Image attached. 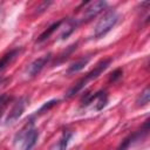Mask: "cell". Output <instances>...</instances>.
<instances>
[{"label": "cell", "mask_w": 150, "mask_h": 150, "mask_svg": "<svg viewBox=\"0 0 150 150\" xmlns=\"http://www.w3.org/2000/svg\"><path fill=\"white\" fill-rule=\"evenodd\" d=\"M111 59L110 57H107V59H102L101 61H98L97 62V64L94 67V69H91L89 73H87L82 79H80L67 93H66V97L67 98H70V97H73L75 94H77L80 90H82L86 86H87V83L88 82H90V81H93V80H95L96 77H98L109 66H110V63H111Z\"/></svg>", "instance_id": "6da1fadb"}, {"label": "cell", "mask_w": 150, "mask_h": 150, "mask_svg": "<svg viewBox=\"0 0 150 150\" xmlns=\"http://www.w3.org/2000/svg\"><path fill=\"white\" fill-rule=\"evenodd\" d=\"M120 18H121L120 14H118L116 11H114V9L107 12V13L97 21V23H96V26H95V28H94V36H95L96 39L103 38L107 33H109V32L116 26V23L118 22Z\"/></svg>", "instance_id": "7a4b0ae2"}, {"label": "cell", "mask_w": 150, "mask_h": 150, "mask_svg": "<svg viewBox=\"0 0 150 150\" xmlns=\"http://www.w3.org/2000/svg\"><path fill=\"white\" fill-rule=\"evenodd\" d=\"M94 104L95 110H102L107 103H108V94L105 90H100L97 93H88L87 95L83 96L81 100V107L86 108L90 104Z\"/></svg>", "instance_id": "3957f363"}, {"label": "cell", "mask_w": 150, "mask_h": 150, "mask_svg": "<svg viewBox=\"0 0 150 150\" xmlns=\"http://www.w3.org/2000/svg\"><path fill=\"white\" fill-rule=\"evenodd\" d=\"M88 6L84 7V11L81 15L80 19H75L77 25L87 22L91 19H94L95 16H97L101 12L104 11V8L107 7V2L105 1H94V2H88Z\"/></svg>", "instance_id": "277c9868"}, {"label": "cell", "mask_w": 150, "mask_h": 150, "mask_svg": "<svg viewBox=\"0 0 150 150\" xmlns=\"http://www.w3.org/2000/svg\"><path fill=\"white\" fill-rule=\"evenodd\" d=\"M39 138V131L32 127H29L26 131H21L19 134V139L21 141L20 150H32L36 144Z\"/></svg>", "instance_id": "5b68a950"}, {"label": "cell", "mask_w": 150, "mask_h": 150, "mask_svg": "<svg viewBox=\"0 0 150 150\" xmlns=\"http://www.w3.org/2000/svg\"><path fill=\"white\" fill-rule=\"evenodd\" d=\"M148 131H149V121H145L143 128H142L141 130L134 132L132 135L128 136L127 138H124V141H122V143H121V145L117 148V150H127L130 145H132L134 143L141 141V139L148 134Z\"/></svg>", "instance_id": "8992f818"}, {"label": "cell", "mask_w": 150, "mask_h": 150, "mask_svg": "<svg viewBox=\"0 0 150 150\" xmlns=\"http://www.w3.org/2000/svg\"><path fill=\"white\" fill-rule=\"evenodd\" d=\"M26 104H27V98L26 97H20L14 103V105L12 107V109L9 110V112H8L7 117H6V124H9V123L15 122L22 115V112L25 111Z\"/></svg>", "instance_id": "52a82bcc"}, {"label": "cell", "mask_w": 150, "mask_h": 150, "mask_svg": "<svg viewBox=\"0 0 150 150\" xmlns=\"http://www.w3.org/2000/svg\"><path fill=\"white\" fill-rule=\"evenodd\" d=\"M50 59H52V53H48V54H46V55H43V56H41V57L34 60V61L28 66V69H27L28 75L32 76V77L36 76V75L45 68V66L50 61Z\"/></svg>", "instance_id": "ba28073f"}, {"label": "cell", "mask_w": 150, "mask_h": 150, "mask_svg": "<svg viewBox=\"0 0 150 150\" xmlns=\"http://www.w3.org/2000/svg\"><path fill=\"white\" fill-rule=\"evenodd\" d=\"M90 57H91V56L86 55V56H82V57L77 59V60L74 61L73 63H70V66H69L68 69H67V74L70 75V74H74V73H77V71L82 70V69L88 64Z\"/></svg>", "instance_id": "9c48e42d"}, {"label": "cell", "mask_w": 150, "mask_h": 150, "mask_svg": "<svg viewBox=\"0 0 150 150\" xmlns=\"http://www.w3.org/2000/svg\"><path fill=\"white\" fill-rule=\"evenodd\" d=\"M21 49L20 48H15V49H12L11 52L6 53L1 59H0V71H2L7 66H9L20 54Z\"/></svg>", "instance_id": "30bf717a"}, {"label": "cell", "mask_w": 150, "mask_h": 150, "mask_svg": "<svg viewBox=\"0 0 150 150\" xmlns=\"http://www.w3.org/2000/svg\"><path fill=\"white\" fill-rule=\"evenodd\" d=\"M63 21L64 20H59V21H56V22H54V23H52L45 32H42L40 35H39V38H38V40H36V42L38 43H40V42H43L45 40H47L56 29H59L60 27H61V25L63 23Z\"/></svg>", "instance_id": "8fae6325"}, {"label": "cell", "mask_w": 150, "mask_h": 150, "mask_svg": "<svg viewBox=\"0 0 150 150\" xmlns=\"http://www.w3.org/2000/svg\"><path fill=\"white\" fill-rule=\"evenodd\" d=\"M76 47H77V42H75V43L70 45L69 47H67V48H66V50H63V52L57 56V61H55V63H54V64H59V63L63 62L64 60H67V59L69 57V55H70V54L76 49Z\"/></svg>", "instance_id": "7c38bea8"}, {"label": "cell", "mask_w": 150, "mask_h": 150, "mask_svg": "<svg viewBox=\"0 0 150 150\" xmlns=\"http://www.w3.org/2000/svg\"><path fill=\"white\" fill-rule=\"evenodd\" d=\"M71 137H73V132L71 131H68V130L63 131V134H62V136H61V138L59 141V144H57L59 150H67L68 143H69Z\"/></svg>", "instance_id": "4fadbf2b"}, {"label": "cell", "mask_w": 150, "mask_h": 150, "mask_svg": "<svg viewBox=\"0 0 150 150\" xmlns=\"http://www.w3.org/2000/svg\"><path fill=\"white\" fill-rule=\"evenodd\" d=\"M149 98H150V89L149 87H146L137 97L136 103L137 105H145L146 103H149Z\"/></svg>", "instance_id": "5bb4252c"}, {"label": "cell", "mask_w": 150, "mask_h": 150, "mask_svg": "<svg viewBox=\"0 0 150 150\" xmlns=\"http://www.w3.org/2000/svg\"><path fill=\"white\" fill-rule=\"evenodd\" d=\"M11 101H12V96H9L8 94L0 95V117L2 116L4 111L6 110V108H7V105L9 104Z\"/></svg>", "instance_id": "9a60e30c"}, {"label": "cell", "mask_w": 150, "mask_h": 150, "mask_svg": "<svg viewBox=\"0 0 150 150\" xmlns=\"http://www.w3.org/2000/svg\"><path fill=\"white\" fill-rule=\"evenodd\" d=\"M59 103V100H50V101H48V102H46L39 110H36V112H35V115H40V114H42L43 111H46V110H49L50 108H53L54 105H56Z\"/></svg>", "instance_id": "2e32d148"}, {"label": "cell", "mask_w": 150, "mask_h": 150, "mask_svg": "<svg viewBox=\"0 0 150 150\" xmlns=\"http://www.w3.org/2000/svg\"><path fill=\"white\" fill-rule=\"evenodd\" d=\"M122 75H123V70H122L121 68H117V69H115V70L109 75V81H110V82H116V81H118V80L122 77Z\"/></svg>", "instance_id": "e0dca14e"}]
</instances>
